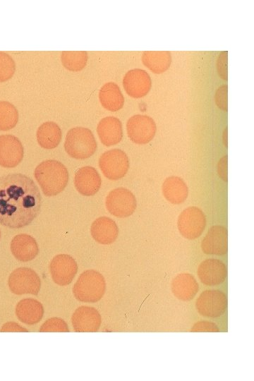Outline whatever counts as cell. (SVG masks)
<instances>
[{
	"label": "cell",
	"mask_w": 254,
	"mask_h": 381,
	"mask_svg": "<svg viewBox=\"0 0 254 381\" xmlns=\"http://www.w3.org/2000/svg\"><path fill=\"white\" fill-rule=\"evenodd\" d=\"M42 205L40 190L34 181L23 174L0 177V223L19 229L30 224Z\"/></svg>",
	"instance_id": "1"
},
{
	"label": "cell",
	"mask_w": 254,
	"mask_h": 381,
	"mask_svg": "<svg viewBox=\"0 0 254 381\" xmlns=\"http://www.w3.org/2000/svg\"><path fill=\"white\" fill-rule=\"evenodd\" d=\"M34 176L43 193L48 197L60 193L68 182V172L60 162L47 159L35 168Z\"/></svg>",
	"instance_id": "2"
},
{
	"label": "cell",
	"mask_w": 254,
	"mask_h": 381,
	"mask_svg": "<svg viewBox=\"0 0 254 381\" xmlns=\"http://www.w3.org/2000/svg\"><path fill=\"white\" fill-rule=\"evenodd\" d=\"M106 291V282L103 275L95 270L84 271L73 287L75 298L85 303L99 301Z\"/></svg>",
	"instance_id": "3"
},
{
	"label": "cell",
	"mask_w": 254,
	"mask_h": 381,
	"mask_svg": "<svg viewBox=\"0 0 254 381\" xmlns=\"http://www.w3.org/2000/svg\"><path fill=\"white\" fill-rule=\"evenodd\" d=\"M97 145L92 132L85 127H74L66 133L64 149L71 157L85 159L95 154Z\"/></svg>",
	"instance_id": "4"
},
{
	"label": "cell",
	"mask_w": 254,
	"mask_h": 381,
	"mask_svg": "<svg viewBox=\"0 0 254 381\" xmlns=\"http://www.w3.org/2000/svg\"><path fill=\"white\" fill-rule=\"evenodd\" d=\"M206 224L204 212L196 206L184 209L177 219V227L180 234L189 240L200 237L205 229Z\"/></svg>",
	"instance_id": "5"
},
{
	"label": "cell",
	"mask_w": 254,
	"mask_h": 381,
	"mask_svg": "<svg viewBox=\"0 0 254 381\" xmlns=\"http://www.w3.org/2000/svg\"><path fill=\"white\" fill-rule=\"evenodd\" d=\"M99 167L106 178L117 181L127 174L129 159L124 151L114 148L102 154L99 159Z\"/></svg>",
	"instance_id": "6"
},
{
	"label": "cell",
	"mask_w": 254,
	"mask_h": 381,
	"mask_svg": "<svg viewBox=\"0 0 254 381\" xmlns=\"http://www.w3.org/2000/svg\"><path fill=\"white\" fill-rule=\"evenodd\" d=\"M105 205L111 214L125 218L135 212L137 201L135 196L130 190L119 187L108 193L105 199Z\"/></svg>",
	"instance_id": "7"
},
{
	"label": "cell",
	"mask_w": 254,
	"mask_h": 381,
	"mask_svg": "<svg viewBox=\"0 0 254 381\" xmlns=\"http://www.w3.org/2000/svg\"><path fill=\"white\" fill-rule=\"evenodd\" d=\"M8 285L10 291L18 295H37L41 287L38 274L28 267H18L9 275Z\"/></svg>",
	"instance_id": "8"
},
{
	"label": "cell",
	"mask_w": 254,
	"mask_h": 381,
	"mask_svg": "<svg viewBox=\"0 0 254 381\" xmlns=\"http://www.w3.org/2000/svg\"><path fill=\"white\" fill-rule=\"evenodd\" d=\"M195 308L203 317H220L227 308V297L220 290L207 289L196 299Z\"/></svg>",
	"instance_id": "9"
},
{
	"label": "cell",
	"mask_w": 254,
	"mask_h": 381,
	"mask_svg": "<svg viewBox=\"0 0 254 381\" xmlns=\"http://www.w3.org/2000/svg\"><path fill=\"white\" fill-rule=\"evenodd\" d=\"M126 131L132 142L144 145L154 138L157 132V126L150 116L135 114L128 119L126 123Z\"/></svg>",
	"instance_id": "10"
},
{
	"label": "cell",
	"mask_w": 254,
	"mask_h": 381,
	"mask_svg": "<svg viewBox=\"0 0 254 381\" xmlns=\"http://www.w3.org/2000/svg\"><path fill=\"white\" fill-rule=\"evenodd\" d=\"M49 271L54 282L59 286L71 284L78 272L75 260L69 255L54 256L49 264Z\"/></svg>",
	"instance_id": "11"
},
{
	"label": "cell",
	"mask_w": 254,
	"mask_h": 381,
	"mask_svg": "<svg viewBox=\"0 0 254 381\" xmlns=\"http://www.w3.org/2000/svg\"><path fill=\"white\" fill-rule=\"evenodd\" d=\"M24 149L20 140L10 134L0 135V166L13 168L23 160Z\"/></svg>",
	"instance_id": "12"
},
{
	"label": "cell",
	"mask_w": 254,
	"mask_h": 381,
	"mask_svg": "<svg viewBox=\"0 0 254 381\" xmlns=\"http://www.w3.org/2000/svg\"><path fill=\"white\" fill-rule=\"evenodd\" d=\"M197 275L203 284L209 286H217L225 281L227 268L222 260L208 258L199 264Z\"/></svg>",
	"instance_id": "13"
},
{
	"label": "cell",
	"mask_w": 254,
	"mask_h": 381,
	"mask_svg": "<svg viewBox=\"0 0 254 381\" xmlns=\"http://www.w3.org/2000/svg\"><path fill=\"white\" fill-rule=\"evenodd\" d=\"M126 92L131 97L140 98L145 96L151 89L152 80L145 70L135 68L128 71L123 78Z\"/></svg>",
	"instance_id": "14"
},
{
	"label": "cell",
	"mask_w": 254,
	"mask_h": 381,
	"mask_svg": "<svg viewBox=\"0 0 254 381\" xmlns=\"http://www.w3.org/2000/svg\"><path fill=\"white\" fill-rule=\"evenodd\" d=\"M227 229L222 225H214L207 231L201 242L202 252L208 255H222L228 250Z\"/></svg>",
	"instance_id": "15"
},
{
	"label": "cell",
	"mask_w": 254,
	"mask_h": 381,
	"mask_svg": "<svg viewBox=\"0 0 254 381\" xmlns=\"http://www.w3.org/2000/svg\"><path fill=\"white\" fill-rule=\"evenodd\" d=\"M74 185L81 195L92 196L101 187V176L95 168L90 166L83 167L75 172Z\"/></svg>",
	"instance_id": "16"
},
{
	"label": "cell",
	"mask_w": 254,
	"mask_h": 381,
	"mask_svg": "<svg viewBox=\"0 0 254 381\" xmlns=\"http://www.w3.org/2000/svg\"><path fill=\"white\" fill-rule=\"evenodd\" d=\"M71 322L75 332H97L100 327L102 318L95 308L83 306L74 311Z\"/></svg>",
	"instance_id": "17"
},
{
	"label": "cell",
	"mask_w": 254,
	"mask_h": 381,
	"mask_svg": "<svg viewBox=\"0 0 254 381\" xmlns=\"http://www.w3.org/2000/svg\"><path fill=\"white\" fill-rule=\"evenodd\" d=\"M97 133L101 143L107 147L118 144L123 137L121 121L114 116H106L97 124Z\"/></svg>",
	"instance_id": "18"
},
{
	"label": "cell",
	"mask_w": 254,
	"mask_h": 381,
	"mask_svg": "<svg viewBox=\"0 0 254 381\" xmlns=\"http://www.w3.org/2000/svg\"><path fill=\"white\" fill-rule=\"evenodd\" d=\"M10 249L12 255L21 262L33 260L39 253L36 240L26 234L15 236L11 241Z\"/></svg>",
	"instance_id": "19"
},
{
	"label": "cell",
	"mask_w": 254,
	"mask_h": 381,
	"mask_svg": "<svg viewBox=\"0 0 254 381\" xmlns=\"http://www.w3.org/2000/svg\"><path fill=\"white\" fill-rule=\"evenodd\" d=\"M90 233L96 242L102 245H109L117 238L119 228L112 219L102 216L97 218L92 223Z\"/></svg>",
	"instance_id": "20"
},
{
	"label": "cell",
	"mask_w": 254,
	"mask_h": 381,
	"mask_svg": "<svg viewBox=\"0 0 254 381\" xmlns=\"http://www.w3.org/2000/svg\"><path fill=\"white\" fill-rule=\"evenodd\" d=\"M171 289L173 295L179 300L189 301L198 292L199 284L191 274L181 273L172 279Z\"/></svg>",
	"instance_id": "21"
},
{
	"label": "cell",
	"mask_w": 254,
	"mask_h": 381,
	"mask_svg": "<svg viewBox=\"0 0 254 381\" xmlns=\"http://www.w3.org/2000/svg\"><path fill=\"white\" fill-rule=\"evenodd\" d=\"M164 198L170 203L179 205L188 198V188L184 180L176 176L167 177L162 185Z\"/></svg>",
	"instance_id": "22"
},
{
	"label": "cell",
	"mask_w": 254,
	"mask_h": 381,
	"mask_svg": "<svg viewBox=\"0 0 254 381\" xmlns=\"http://www.w3.org/2000/svg\"><path fill=\"white\" fill-rule=\"evenodd\" d=\"M16 315L18 319L27 325L39 322L44 315L42 303L33 298L20 300L16 306Z\"/></svg>",
	"instance_id": "23"
},
{
	"label": "cell",
	"mask_w": 254,
	"mask_h": 381,
	"mask_svg": "<svg viewBox=\"0 0 254 381\" xmlns=\"http://www.w3.org/2000/svg\"><path fill=\"white\" fill-rule=\"evenodd\" d=\"M99 99L102 106L110 111L121 109L124 104V97L116 83L109 82L99 90Z\"/></svg>",
	"instance_id": "24"
},
{
	"label": "cell",
	"mask_w": 254,
	"mask_h": 381,
	"mask_svg": "<svg viewBox=\"0 0 254 381\" xmlns=\"http://www.w3.org/2000/svg\"><path fill=\"white\" fill-rule=\"evenodd\" d=\"M36 137L38 144L44 149L51 150L56 147L61 142L62 132L60 127L54 121L42 123L37 130Z\"/></svg>",
	"instance_id": "25"
},
{
	"label": "cell",
	"mask_w": 254,
	"mask_h": 381,
	"mask_svg": "<svg viewBox=\"0 0 254 381\" xmlns=\"http://www.w3.org/2000/svg\"><path fill=\"white\" fill-rule=\"evenodd\" d=\"M142 61L152 72L160 74L169 68L171 56L168 51H145L143 53Z\"/></svg>",
	"instance_id": "26"
},
{
	"label": "cell",
	"mask_w": 254,
	"mask_h": 381,
	"mask_svg": "<svg viewBox=\"0 0 254 381\" xmlns=\"http://www.w3.org/2000/svg\"><path fill=\"white\" fill-rule=\"evenodd\" d=\"M87 53L85 51H64L61 54L62 65L73 72L83 70L87 64Z\"/></svg>",
	"instance_id": "27"
},
{
	"label": "cell",
	"mask_w": 254,
	"mask_h": 381,
	"mask_svg": "<svg viewBox=\"0 0 254 381\" xmlns=\"http://www.w3.org/2000/svg\"><path fill=\"white\" fill-rule=\"evenodd\" d=\"M18 121V111L11 102L0 101V131H8L13 128Z\"/></svg>",
	"instance_id": "28"
},
{
	"label": "cell",
	"mask_w": 254,
	"mask_h": 381,
	"mask_svg": "<svg viewBox=\"0 0 254 381\" xmlns=\"http://www.w3.org/2000/svg\"><path fill=\"white\" fill-rule=\"evenodd\" d=\"M16 71V64L13 58L6 52H0V83L11 79Z\"/></svg>",
	"instance_id": "29"
},
{
	"label": "cell",
	"mask_w": 254,
	"mask_h": 381,
	"mask_svg": "<svg viewBox=\"0 0 254 381\" xmlns=\"http://www.w3.org/2000/svg\"><path fill=\"white\" fill-rule=\"evenodd\" d=\"M40 332H69L66 322L59 318H52L45 321Z\"/></svg>",
	"instance_id": "30"
},
{
	"label": "cell",
	"mask_w": 254,
	"mask_h": 381,
	"mask_svg": "<svg viewBox=\"0 0 254 381\" xmlns=\"http://www.w3.org/2000/svg\"><path fill=\"white\" fill-rule=\"evenodd\" d=\"M227 85L219 87L215 93V102L217 106L224 110L227 111Z\"/></svg>",
	"instance_id": "31"
},
{
	"label": "cell",
	"mask_w": 254,
	"mask_h": 381,
	"mask_svg": "<svg viewBox=\"0 0 254 381\" xmlns=\"http://www.w3.org/2000/svg\"><path fill=\"white\" fill-rule=\"evenodd\" d=\"M219 330L215 323L205 320L195 322L190 329L192 332H218Z\"/></svg>",
	"instance_id": "32"
},
{
	"label": "cell",
	"mask_w": 254,
	"mask_h": 381,
	"mask_svg": "<svg viewBox=\"0 0 254 381\" xmlns=\"http://www.w3.org/2000/svg\"><path fill=\"white\" fill-rule=\"evenodd\" d=\"M217 71L219 76L227 80V52H222L217 59Z\"/></svg>",
	"instance_id": "33"
},
{
	"label": "cell",
	"mask_w": 254,
	"mask_h": 381,
	"mask_svg": "<svg viewBox=\"0 0 254 381\" xmlns=\"http://www.w3.org/2000/svg\"><path fill=\"white\" fill-rule=\"evenodd\" d=\"M217 173L222 180L227 182V155L219 159L217 164Z\"/></svg>",
	"instance_id": "34"
},
{
	"label": "cell",
	"mask_w": 254,
	"mask_h": 381,
	"mask_svg": "<svg viewBox=\"0 0 254 381\" xmlns=\"http://www.w3.org/2000/svg\"><path fill=\"white\" fill-rule=\"evenodd\" d=\"M1 332H28V329L21 327L16 322H8L4 324L0 329Z\"/></svg>",
	"instance_id": "35"
},
{
	"label": "cell",
	"mask_w": 254,
	"mask_h": 381,
	"mask_svg": "<svg viewBox=\"0 0 254 381\" xmlns=\"http://www.w3.org/2000/svg\"><path fill=\"white\" fill-rule=\"evenodd\" d=\"M222 140L224 146L227 147V127H226L223 131Z\"/></svg>",
	"instance_id": "36"
},
{
	"label": "cell",
	"mask_w": 254,
	"mask_h": 381,
	"mask_svg": "<svg viewBox=\"0 0 254 381\" xmlns=\"http://www.w3.org/2000/svg\"><path fill=\"white\" fill-rule=\"evenodd\" d=\"M0 238H1V231H0Z\"/></svg>",
	"instance_id": "37"
}]
</instances>
